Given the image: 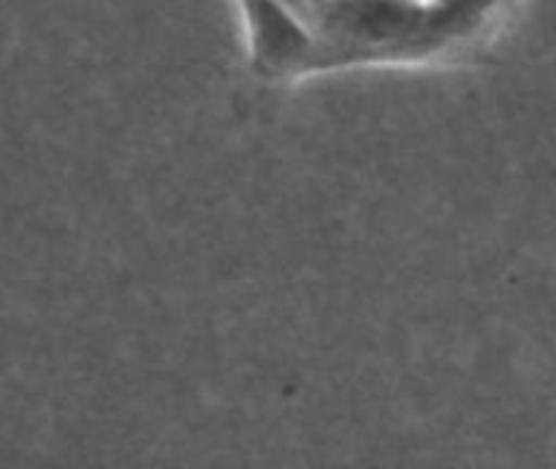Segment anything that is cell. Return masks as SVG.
Wrapping results in <instances>:
<instances>
[{"label":"cell","instance_id":"obj_1","mask_svg":"<svg viewBox=\"0 0 556 469\" xmlns=\"http://www.w3.org/2000/svg\"><path fill=\"white\" fill-rule=\"evenodd\" d=\"M242 16L250 68L258 79L291 81L320 71L324 43L288 0H233Z\"/></svg>","mask_w":556,"mask_h":469},{"label":"cell","instance_id":"obj_2","mask_svg":"<svg viewBox=\"0 0 556 469\" xmlns=\"http://www.w3.org/2000/svg\"><path fill=\"white\" fill-rule=\"evenodd\" d=\"M410 3H432V0H410Z\"/></svg>","mask_w":556,"mask_h":469}]
</instances>
